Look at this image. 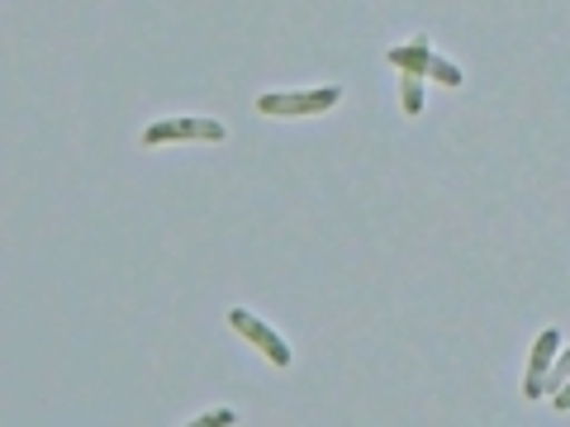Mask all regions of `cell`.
<instances>
[{"label": "cell", "mask_w": 570, "mask_h": 427, "mask_svg": "<svg viewBox=\"0 0 570 427\" xmlns=\"http://www.w3.org/2000/svg\"><path fill=\"white\" fill-rule=\"evenodd\" d=\"M337 100H343V91H337V86H324V91H285V96H262V100H257V115H276V119L328 115Z\"/></svg>", "instance_id": "cell-1"}, {"label": "cell", "mask_w": 570, "mask_h": 427, "mask_svg": "<svg viewBox=\"0 0 570 427\" xmlns=\"http://www.w3.org/2000/svg\"><path fill=\"white\" fill-rule=\"evenodd\" d=\"M224 142V123L219 119H205V115H176V119H163L153 129H142V142L157 148V142Z\"/></svg>", "instance_id": "cell-2"}, {"label": "cell", "mask_w": 570, "mask_h": 427, "mask_svg": "<svg viewBox=\"0 0 570 427\" xmlns=\"http://www.w3.org/2000/svg\"><path fill=\"white\" fill-rule=\"evenodd\" d=\"M228 324H234V332H243L247 342H253L266 361L272 366H291V347L281 342V332L276 328H266L257 314H247V309H228Z\"/></svg>", "instance_id": "cell-3"}, {"label": "cell", "mask_w": 570, "mask_h": 427, "mask_svg": "<svg viewBox=\"0 0 570 427\" xmlns=\"http://www.w3.org/2000/svg\"><path fill=\"white\" fill-rule=\"evenodd\" d=\"M557 351H561V332L542 328L538 342H532V356H528V376H523V395L528 399H542V380H547L551 361H557Z\"/></svg>", "instance_id": "cell-4"}, {"label": "cell", "mask_w": 570, "mask_h": 427, "mask_svg": "<svg viewBox=\"0 0 570 427\" xmlns=\"http://www.w3.org/2000/svg\"><path fill=\"white\" fill-rule=\"evenodd\" d=\"M433 58H438V52L428 48V39L400 43V48H390V52H385V62H390V67H395V71H414V77H428V71H433Z\"/></svg>", "instance_id": "cell-5"}, {"label": "cell", "mask_w": 570, "mask_h": 427, "mask_svg": "<svg viewBox=\"0 0 570 427\" xmlns=\"http://www.w3.org/2000/svg\"><path fill=\"white\" fill-rule=\"evenodd\" d=\"M400 105L404 115H423V77L414 71H400Z\"/></svg>", "instance_id": "cell-6"}, {"label": "cell", "mask_w": 570, "mask_h": 427, "mask_svg": "<svg viewBox=\"0 0 570 427\" xmlns=\"http://www.w3.org/2000/svg\"><path fill=\"white\" fill-rule=\"evenodd\" d=\"M570 380V347L566 351H557V361H551V370H547V380H542V399H551L557 389Z\"/></svg>", "instance_id": "cell-7"}, {"label": "cell", "mask_w": 570, "mask_h": 427, "mask_svg": "<svg viewBox=\"0 0 570 427\" xmlns=\"http://www.w3.org/2000/svg\"><path fill=\"white\" fill-rule=\"evenodd\" d=\"M433 81H442V86H461L466 77H461V67H452V62H442V58H433V71H428Z\"/></svg>", "instance_id": "cell-8"}, {"label": "cell", "mask_w": 570, "mask_h": 427, "mask_svg": "<svg viewBox=\"0 0 570 427\" xmlns=\"http://www.w3.org/2000/svg\"><path fill=\"white\" fill-rule=\"evenodd\" d=\"M224 423H234V408H209L200 418V427H224Z\"/></svg>", "instance_id": "cell-9"}, {"label": "cell", "mask_w": 570, "mask_h": 427, "mask_svg": "<svg viewBox=\"0 0 570 427\" xmlns=\"http://www.w3.org/2000/svg\"><path fill=\"white\" fill-rule=\"evenodd\" d=\"M551 404H557V408H570V380L557 389V395H551Z\"/></svg>", "instance_id": "cell-10"}]
</instances>
